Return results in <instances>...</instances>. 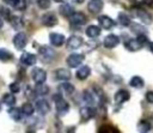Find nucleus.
<instances>
[{
    "label": "nucleus",
    "instance_id": "nucleus-26",
    "mask_svg": "<svg viewBox=\"0 0 153 133\" xmlns=\"http://www.w3.org/2000/svg\"><path fill=\"white\" fill-rule=\"evenodd\" d=\"M59 87H60V91L63 92V93H66V95H71V93H73L74 90H75V89H74V85L71 84V83H68V80L65 81V83H62Z\"/></svg>",
    "mask_w": 153,
    "mask_h": 133
},
{
    "label": "nucleus",
    "instance_id": "nucleus-12",
    "mask_svg": "<svg viewBox=\"0 0 153 133\" xmlns=\"http://www.w3.org/2000/svg\"><path fill=\"white\" fill-rule=\"evenodd\" d=\"M136 16H137V18H139L143 24H146V25H149V24H152V22H153L152 16H151L147 11H145V10H142V8H137V10H136Z\"/></svg>",
    "mask_w": 153,
    "mask_h": 133
},
{
    "label": "nucleus",
    "instance_id": "nucleus-39",
    "mask_svg": "<svg viewBox=\"0 0 153 133\" xmlns=\"http://www.w3.org/2000/svg\"><path fill=\"white\" fill-rule=\"evenodd\" d=\"M146 101L149 103H153V91H147L146 92Z\"/></svg>",
    "mask_w": 153,
    "mask_h": 133
},
{
    "label": "nucleus",
    "instance_id": "nucleus-4",
    "mask_svg": "<svg viewBox=\"0 0 153 133\" xmlns=\"http://www.w3.org/2000/svg\"><path fill=\"white\" fill-rule=\"evenodd\" d=\"M38 52H39V55H41L42 60L45 61V62H50V61L55 58V52H54V49H51V48L48 47V46H42V47L38 49Z\"/></svg>",
    "mask_w": 153,
    "mask_h": 133
},
{
    "label": "nucleus",
    "instance_id": "nucleus-30",
    "mask_svg": "<svg viewBox=\"0 0 153 133\" xmlns=\"http://www.w3.org/2000/svg\"><path fill=\"white\" fill-rule=\"evenodd\" d=\"M2 102L10 107L16 104V97L13 93H4L2 95Z\"/></svg>",
    "mask_w": 153,
    "mask_h": 133
},
{
    "label": "nucleus",
    "instance_id": "nucleus-6",
    "mask_svg": "<svg viewBox=\"0 0 153 133\" xmlns=\"http://www.w3.org/2000/svg\"><path fill=\"white\" fill-rule=\"evenodd\" d=\"M81 44H82V38L78 35H72L71 37H68L66 42V48L68 50H74V49H78Z\"/></svg>",
    "mask_w": 153,
    "mask_h": 133
},
{
    "label": "nucleus",
    "instance_id": "nucleus-16",
    "mask_svg": "<svg viewBox=\"0 0 153 133\" xmlns=\"http://www.w3.org/2000/svg\"><path fill=\"white\" fill-rule=\"evenodd\" d=\"M20 62L26 66H33L37 62V56L31 53H23L20 56Z\"/></svg>",
    "mask_w": 153,
    "mask_h": 133
},
{
    "label": "nucleus",
    "instance_id": "nucleus-34",
    "mask_svg": "<svg viewBox=\"0 0 153 133\" xmlns=\"http://www.w3.org/2000/svg\"><path fill=\"white\" fill-rule=\"evenodd\" d=\"M37 1V5H38V7L39 8H42V10H47V8H49L50 7V0H36Z\"/></svg>",
    "mask_w": 153,
    "mask_h": 133
},
{
    "label": "nucleus",
    "instance_id": "nucleus-42",
    "mask_svg": "<svg viewBox=\"0 0 153 133\" xmlns=\"http://www.w3.org/2000/svg\"><path fill=\"white\" fill-rule=\"evenodd\" d=\"M2 25H4V20H2V17H0V29L2 28Z\"/></svg>",
    "mask_w": 153,
    "mask_h": 133
},
{
    "label": "nucleus",
    "instance_id": "nucleus-10",
    "mask_svg": "<svg viewBox=\"0 0 153 133\" xmlns=\"http://www.w3.org/2000/svg\"><path fill=\"white\" fill-rule=\"evenodd\" d=\"M49 41H50L51 46H54V47H61V46L65 43L66 38H65V36H63L62 34L51 32V34L49 35Z\"/></svg>",
    "mask_w": 153,
    "mask_h": 133
},
{
    "label": "nucleus",
    "instance_id": "nucleus-29",
    "mask_svg": "<svg viewBox=\"0 0 153 133\" xmlns=\"http://www.w3.org/2000/svg\"><path fill=\"white\" fill-rule=\"evenodd\" d=\"M10 22H11L12 26L14 29H17V30H20L23 28V19L20 17H18V16H11Z\"/></svg>",
    "mask_w": 153,
    "mask_h": 133
},
{
    "label": "nucleus",
    "instance_id": "nucleus-37",
    "mask_svg": "<svg viewBox=\"0 0 153 133\" xmlns=\"http://www.w3.org/2000/svg\"><path fill=\"white\" fill-rule=\"evenodd\" d=\"M136 40H137L142 46H145L146 43H148V37L146 36V34H139V35L136 36Z\"/></svg>",
    "mask_w": 153,
    "mask_h": 133
},
{
    "label": "nucleus",
    "instance_id": "nucleus-35",
    "mask_svg": "<svg viewBox=\"0 0 153 133\" xmlns=\"http://www.w3.org/2000/svg\"><path fill=\"white\" fill-rule=\"evenodd\" d=\"M0 14H1L2 18L7 19V20H10V18H11V12H10V10L6 8V7H4V6L0 7Z\"/></svg>",
    "mask_w": 153,
    "mask_h": 133
},
{
    "label": "nucleus",
    "instance_id": "nucleus-25",
    "mask_svg": "<svg viewBox=\"0 0 153 133\" xmlns=\"http://www.w3.org/2000/svg\"><path fill=\"white\" fill-rule=\"evenodd\" d=\"M117 20H118V23H120L121 25H123V26H129V25L131 24L130 17H129L127 13H124V12H120V13H118Z\"/></svg>",
    "mask_w": 153,
    "mask_h": 133
},
{
    "label": "nucleus",
    "instance_id": "nucleus-22",
    "mask_svg": "<svg viewBox=\"0 0 153 133\" xmlns=\"http://www.w3.org/2000/svg\"><path fill=\"white\" fill-rule=\"evenodd\" d=\"M85 32H86V35L88 37H92L93 38V37H97V36L100 35V28L98 25H88L86 28Z\"/></svg>",
    "mask_w": 153,
    "mask_h": 133
},
{
    "label": "nucleus",
    "instance_id": "nucleus-24",
    "mask_svg": "<svg viewBox=\"0 0 153 133\" xmlns=\"http://www.w3.org/2000/svg\"><path fill=\"white\" fill-rule=\"evenodd\" d=\"M35 93L36 95H38V96H44V95H47L48 92H49V86L48 85H45L44 83H39V84H36V86H35Z\"/></svg>",
    "mask_w": 153,
    "mask_h": 133
},
{
    "label": "nucleus",
    "instance_id": "nucleus-15",
    "mask_svg": "<svg viewBox=\"0 0 153 133\" xmlns=\"http://www.w3.org/2000/svg\"><path fill=\"white\" fill-rule=\"evenodd\" d=\"M35 107H36V110L41 115H45V114H48L50 111V105H49L48 101H45V99H38V101H36V105Z\"/></svg>",
    "mask_w": 153,
    "mask_h": 133
},
{
    "label": "nucleus",
    "instance_id": "nucleus-28",
    "mask_svg": "<svg viewBox=\"0 0 153 133\" xmlns=\"http://www.w3.org/2000/svg\"><path fill=\"white\" fill-rule=\"evenodd\" d=\"M8 115L11 116L12 120H14V121H20V120H22V116H23V113H22V110L18 109V108H11V109L8 110Z\"/></svg>",
    "mask_w": 153,
    "mask_h": 133
},
{
    "label": "nucleus",
    "instance_id": "nucleus-3",
    "mask_svg": "<svg viewBox=\"0 0 153 133\" xmlns=\"http://www.w3.org/2000/svg\"><path fill=\"white\" fill-rule=\"evenodd\" d=\"M82 61H84V55L79 54V53H73L69 56H67V59H66V62L71 68H75L78 66H80Z\"/></svg>",
    "mask_w": 153,
    "mask_h": 133
},
{
    "label": "nucleus",
    "instance_id": "nucleus-11",
    "mask_svg": "<svg viewBox=\"0 0 153 133\" xmlns=\"http://www.w3.org/2000/svg\"><path fill=\"white\" fill-rule=\"evenodd\" d=\"M129 98H130V93H129L127 90L121 89V90H118V91L115 93L114 101H115V103H117V104H122V103L129 101Z\"/></svg>",
    "mask_w": 153,
    "mask_h": 133
},
{
    "label": "nucleus",
    "instance_id": "nucleus-40",
    "mask_svg": "<svg viewBox=\"0 0 153 133\" xmlns=\"http://www.w3.org/2000/svg\"><path fill=\"white\" fill-rule=\"evenodd\" d=\"M74 4H82V2H85L86 0H72Z\"/></svg>",
    "mask_w": 153,
    "mask_h": 133
},
{
    "label": "nucleus",
    "instance_id": "nucleus-21",
    "mask_svg": "<svg viewBox=\"0 0 153 133\" xmlns=\"http://www.w3.org/2000/svg\"><path fill=\"white\" fill-rule=\"evenodd\" d=\"M80 116L82 121H88L93 116V110L91 107H81L80 108Z\"/></svg>",
    "mask_w": 153,
    "mask_h": 133
},
{
    "label": "nucleus",
    "instance_id": "nucleus-23",
    "mask_svg": "<svg viewBox=\"0 0 153 133\" xmlns=\"http://www.w3.org/2000/svg\"><path fill=\"white\" fill-rule=\"evenodd\" d=\"M59 11H60V13H61L63 17H66V18H69V17L73 14V12H74L73 7H72L71 5H68V4H62V5L60 6Z\"/></svg>",
    "mask_w": 153,
    "mask_h": 133
},
{
    "label": "nucleus",
    "instance_id": "nucleus-43",
    "mask_svg": "<svg viewBox=\"0 0 153 133\" xmlns=\"http://www.w3.org/2000/svg\"><path fill=\"white\" fill-rule=\"evenodd\" d=\"M55 1H56V2H63L65 0H55Z\"/></svg>",
    "mask_w": 153,
    "mask_h": 133
},
{
    "label": "nucleus",
    "instance_id": "nucleus-2",
    "mask_svg": "<svg viewBox=\"0 0 153 133\" xmlns=\"http://www.w3.org/2000/svg\"><path fill=\"white\" fill-rule=\"evenodd\" d=\"M27 44V35L23 31H19L13 37V46L18 50H23Z\"/></svg>",
    "mask_w": 153,
    "mask_h": 133
},
{
    "label": "nucleus",
    "instance_id": "nucleus-36",
    "mask_svg": "<svg viewBox=\"0 0 153 133\" xmlns=\"http://www.w3.org/2000/svg\"><path fill=\"white\" fill-rule=\"evenodd\" d=\"M10 90H11L12 93H17V92H19V91H20V85H19V83H18V81L11 83V84H10Z\"/></svg>",
    "mask_w": 153,
    "mask_h": 133
},
{
    "label": "nucleus",
    "instance_id": "nucleus-27",
    "mask_svg": "<svg viewBox=\"0 0 153 133\" xmlns=\"http://www.w3.org/2000/svg\"><path fill=\"white\" fill-rule=\"evenodd\" d=\"M20 110H22V113H23L24 115H26V116H31V115L33 114V111H35V107H33L30 102H26V103H24V104L22 105Z\"/></svg>",
    "mask_w": 153,
    "mask_h": 133
},
{
    "label": "nucleus",
    "instance_id": "nucleus-41",
    "mask_svg": "<svg viewBox=\"0 0 153 133\" xmlns=\"http://www.w3.org/2000/svg\"><path fill=\"white\" fill-rule=\"evenodd\" d=\"M149 50L153 53V42H151V43H149Z\"/></svg>",
    "mask_w": 153,
    "mask_h": 133
},
{
    "label": "nucleus",
    "instance_id": "nucleus-18",
    "mask_svg": "<svg viewBox=\"0 0 153 133\" xmlns=\"http://www.w3.org/2000/svg\"><path fill=\"white\" fill-rule=\"evenodd\" d=\"M71 71L67 69V68H59L55 71V77L57 80H63V81H67L71 79Z\"/></svg>",
    "mask_w": 153,
    "mask_h": 133
},
{
    "label": "nucleus",
    "instance_id": "nucleus-20",
    "mask_svg": "<svg viewBox=\"0 0 153 133\" xmlns=\"http://www.w3.org/2000/svg\"><path fill=\"white\" fill-rule=\"evenodd\" d=\"M129 85L131 87H135V89H141L145 85V80L140 75H133L129 80Z\"/></svg>",
    "mask_w": 153,
    "mask_h": 133
},
{
    "label": "nucleus",
    "instance_id": "nucleus-14",
    "mask_svg": "<svg viewBox=\"0 0 153 133\" xmlns=\"http://www.w3.org/2000/svg\"><path fill=\"white\" fill-rule=\"evenodd\" d=\"M98 23H99L100 28H103L105 30H109L115 25V22L109 16H105V14H102L98 17Z\"/></svg>",
    "mask_w": 153,
    "mask_h": 133
},
{
    "label": "nucleus",
    "instance_id": "nucleus-8",
    "mask_svg": "<svg viewBox=\"0 0 153 133\" xmlns=\"http://www.w3.org/2000/svg\"><path fill=\"white\" fill-rule=\"evenodd\" d=\"M104 7V2L103 0H90L87 4V10L92 13V14H98Z\"/></svg>",
    "mask_w": 153,
    "mask_h": 133
},
{
    "label": "nucleus",
    "instance_id": "nucleus-9",
    "mask_svg": "<svg viewBox=\"0 0 153 133\" xmlns=\"http://www.w3.org/2000/svg\"><path fill=\"white\" fill-rule=\"evenodd\" d=\"M69 19H71V23L74 25H84L87 22V17L82 12H73Z\"/></svg>",
    "mask_w": 153,
    "mask_h": 133
},
{
    "label": "nucleus",
    "instance_id": "nucleus-13",
    "mask_svg": "<svg viewBox=\"0 0 153 133\" xmlns=\"http://www.w3.org/2000/svg\"><path fill=\"white\" fill-rule=\"evenodd\" d=\"M42 24L48 26V28L55 26L57 24V18L54 13H45L42 16Z\"/></svg>",
    "mask_w": 153,
    "mask_h": 133
},
{
    "label": "nucleus",
    "instance_id": "nucleus-31",
    "mask_svg": "<svg viewBox=\"0 0 153 133\" xmlns=\"http://www.w3.org/2000/svg\"><path fill=\"white\" fill-rule=\"evenodd\" d=\"M151 128H152V126L147 120H141L137 123V129L140 132H148V131H151Z\"/></svg>",
    "mask_w": 153,
    "mask_h": 133
},
{
    "label": "nucleus",
    "instance_id": "nucleus-19",
    "mask_svg": "<svg viewBox=\"0 0 153 133\" xmlns=\"http://www.w3.org/2000/svg\"><path fill=\"white\" fill-rule=\"evenodd\" d=\"M124 46H126V48H127L128 50H130V52H137V50H140V49L142 48V44H141L136 38H131V40L127 41Z\"/></svg>",
    "mask_w": 153,
    "mask_h": 133
},
{
    "label": "nucleus",
    "instance_id": "nucleus-17",
    "mask_svg": "<svg viewBox=\"0 0 153 133\" xmlns=\"http://www.w3.org/2000/svg\"><path fill=\"white\" fill-rule=\"evenodd\" d=\"M90 74H91V68H90L88 66H80V67L76 69V72H75V77H76V79H79V80H85V79H87V78L90 77Z\"/></svg>",
    "mask_w": 153,
    "mask_h": 133
},
{
    "label": "nucleus",
    "instance_id": "nucleus-33",
    "mask_svg": "<svg viewBox=\"0 0 153 133\" xmlns=\"http://www.w3.org/2000/svg\"><path fill=\"white\" fill-rule=\"evenodd\" d=\"M130 25H131V31L135 32L136 35H139V34H145V32H146V30L143 29L142 25H139V24H130Z\"/></svg>",
    "mask_w": 153,
    "mask_h": 133
},
{
    "label": "nucleus",
    "instance_id": "nucleus-1",
    "mask_svg": "<svg viewBox=\"0 0 153 133\" xmlns=\"http://www.w3.org/2000/svg\"><path fill=\"white\" fill-rule=\"evenodd\" d=\"M53 99L55 101V107H56V111H57V114H60V115H65V114L69 110V104H68V102H67L61 95L55 93L54 97H53Z\"/></svg>",
    "mask_w": 153,
    "mask_h": 133
},
{
    "label": "nucleus",
    "instance_id": "nucleus-7",
    "mask_svg": "<svg viewBox=\"0 0 153 133\" xmlns=\"http://www.w3.org/2000/svg\"><path fill=\"white\" fill-rule=\"evenodd\" d=\"M120 43V37L115 34H109L108 36H105L104 41H103V44L106 49H112L115 48L117 44Z\"/></svg>",
    "mask_w": 153,
    "mask_h": 133
},
{
    "label": "nucleus",
    "instance_id": "nucleus-38",
    "mask_svg": "<svg viewBox=\"0 0 153 133\" xmlns=\"http://www.w3.org/2000/svg\"><path fill=\"white\" fill-rule=\"evenodd\" d=\"M98 132H118V129L115 128V127H111V128H110V126L104 125V126H102V127L98 129Z\"/></svg>",
    "mask_w": 153,
    "mask_h": 133
},
{
    "label": "nucleus",
    "instance_id": "nucleus-5",
    "mask_svg": "<svg viewBox=\"0 0 153 133\" xmlns=\"http://www.w3.org/2000/svg\"><path fill=\"white\" fill-rule=\"evenodd\" d=\"M31 78H32V80H33L36 84L44 83L45 79H47V72H45L43 68L36 67V68H33L32 72H31Z\"/></svg>",
    "mask_w": 153,
    "mask_h": 133
},
{
    "label": "nucleus",
    "instance_id": "nucleus-32",
    "mask_svg": "<svg viewBox=\"0 0 153 133\" xmlns=\"http://www.w3.org/2000/svg\"><path fill=\"white\" fill-rule=\"evenodd\" d=\"M12 53H10L7 49H0V61H8L12 59Z\"/></svg>",
    "mask_w": 153,
    "mask_h": 133
}]
</instances>
